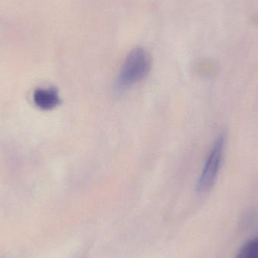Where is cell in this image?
I'll list each match as a JSON object with an SVG mask.
<instances>
[{"label": "cell", "mask_w": 258, "mask_h": 258, "mask_svg": "<svg viewBox=\"0 0 258 258\" xmlns=\"http://www.w3.org/2000/svg\"><path fill=\"white\" fill-rule=\"evenodd\" d=\"M224 144L225 136L223 135L215 141L205 163L201 175L197 182V190L199 194H207L213 187L221 167Z\"/></svg>", "instance_id": "2"}, {"label": "cell", "mask_w": 258, "mask_h": 258, "mask_svg": "<svg viewBox=\"0 0 258 258\" xmlns=\"http://www.w3.org/2000/svg\"><path fill=\"white\" fill-rule=\"evenodd\" d=\"M238 258H258V238L248 242L242 248Z\"/></svg>", "instance_id": "4"}, {"label": "cell", "mask_w": 258, "mask_h": 258, "mask_svg": "<svg viewBox=\"0 0 258 258\" xmlns=\"http://www.w3.org/2000/svg\"><path fill=\"white\" fill-rule=\"evenodd\" d=\"M34 101L36 105L42 110H51L60 104L58 92L54 88L38 89L35 92Z\"/></svg>", "instance_id": "3"}, {"label": "cell", "mask_w": 258, "mask_h": 258, "mask_svg": "<svg viewBox=\"0 0 258 258\" xmlns=\"http://www.w3.org/2000/svg\"><path fill=\"white\" fill-rule=\"evenodd\" d=\"M151 60L148 53L137 48L129 53L115 83L117 94H122L132 86L144 80L150 72Z\"/></svg>", "instance_id": "1"}]
</instances>
